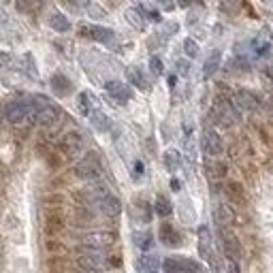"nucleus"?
<instances>
[{
  "label": "nucleus",
  "mask_w": 273,
  "mask_h": 273,
  "mask_svg": "<svg viewBox=\"0 0 273 273\" xmlns=\"http://www.w3.org/2000/svg\"><path fill=\"white\" fill-rule=\"evenodd\" d=\"M239 118L237 113V105L235 103H228V100H215L213 109H211V120L213 124H222V126H233Z\"/></svg>",
  "instance_id": "obj_1"
},
{
  "label": "nucleus",
  "mask_w": 273,
  "mask_h": 273,
  "mask_svg": "<svg viewBox=\"0 0 273 273\" xmlns=\"http://www.w3.org/2000/svg\"><path fill=\"white\" fill-rule=\"evenodd\" d=\"M79 265L85 271H98L107 267V256L103 254L100 248L85 246V250H79Z\"/></svg>",
  "instance_id": "obj_2"
},
{
  "label": "nucleus",
  "mask_w": 273,
  "mask_h": 273,
  "mask_svg": "<svg viewBox=\"0 0 273 273\" xmlns=\"http://www.w3.org/2000/svg\"><path fill=\"white\" fill-rule=\"evenodd\" d=\"M32 109H34V100L32 103H28V100H11L5 107V116L11 124H22L32 116Z\"/></svg>",
  "instance_id": "obj_3"
},
{
  "label": "nucleus",
  "mask_w": 273,
  "mask_h": 273,
  "mask_svg": "<svg viewBox=\"0 0 273 273\" xmlns=\"http://www.w3.org/2000/svg\"><path fill=\"white\" fill-rule=\"evenodd\" d=\"M75 175L81 177V179H85V181H94V179L100 177V165H98L96 156H94L92 152H90L88 156H85L83 160L77 162V167H75Z\"/></svg>",
  "instance_id": "obj_4"
},
{
  "label": "nucleus",
  "mask_w": 273,
  "mask_h": 273,
  "mask_svg": "<svg viewBox=\"0 0 273 273\" xmlns=\"http://www.w3.org/2000/svg\"><path fill=\"white\" fill-rule=\"evenodd\" d=\"M220 243H222V252L228 261H239L241 256V243L237 239V235L228 228H220Z\"/></svg>",
  "instance_id": "obj_5"
},
{
  "label": "nucleus",
  "mask_w": 273,
  "mask_h": 273,
  "mask_svg": "<svg viewBox=\"0 0 273 273\" xmlns=\"http://www.w3.org/2000/svg\"><path fill=\"white\" fill-rule=\"evenodd\" d=\"M58 118H60L58 107H53L49 103H34L32 116H30L32 122H37V124H53Z\"/></svg>",
  "instance_id": "obj_6"
},
{
  "label": "nucleus",
  "mask_w": 273,
  "mask_h": 273,
  "mask_svg": "<svg viewBox=\"0 0 273 273\" xmlns=\"http://www.w3.org/2000/svg\"><path fill=\"white\" fill-rule=\"evenodd\" d=\"M60 152L64 154V156H68V158H75V156H79L81 152H83V139H81V135H77V133H68V135H64L62 139H60Z\"/></svg>",
  "instance_id": "obj_7"
},
{
  "label": "nucleus",
  "mask_w": 273,
  "mask_h": 273,
  "mask_svg": "<svg viewBox=\"0 0 273 273\" xmlns=\"http://www.w3.org/2000/svg\"><path fill=\"white\" fill-rule=\"evenodd\" d=\"M213 222L218 228H228L235 224V209L226 203H218L213 207Z\"/></svg>",
  "instance_id": "obj_8"
},
{
  "label": "nucleus",
  "mask_w": 273,
  "mask_h": 273,
  "mask_svg": "<svg viewBox=\"0 0 273 273\" xmlns=\"http://www.w3.org/2000/svg\"><path fill=\"white\" fill-rule=\"evenodd\" d=\"M83 243L85 246H92V248H109L116 243V235L109 233V231H96V233H85L83 235Z\"/></svg>",
  "instance_id": "obj_9"
},
{
  "label": "nucleus",
  "mask_w": 273,
  "mask_h": 273,
  "mask_svg": "<svg viewBox=\"0 0 273 273\" xmlns=\"http://www.w3.org/2000/svg\"><path fill=\"white\" fill-rule=\"evenodd\" d=\"M203 150L205 154L209 156H220L222 150H224V143H222V137L213 131V128H207V131L203 133Z\"/></svg>",
  "instance_id": "obj_10"
},
{
  "label": "nucleus",
  "mask_w": 273,
  "mask_h": 273,
  "mask_svg": "<svg viewBox=\"0 0 273 273\" xmlns=\"http://www.w3.org/2000/svg\"><path fill=\"white\" fill-rule=\"evenodd\" d=\"M233 103L237 105L239 111H256L258 107H261V100L256 98V94H252V92H248V90H239V92H235Z\"/></svg>",
  "instance_id": "obj_11"
},
{
  "label": "nucleus",
  "mask_w": 273,
  "mask_h": 273,
  "mask_svg": "<svg viewBox=\"0 0 273 273\" xmlns=\"http://www.w3.org/2000/svg\"><path fill=\"white\" fill-rule=\"evenodd\" d=\"M162 269L169 273H177V271H201V265L194 261H188V258H167L162 263Z\"/></svg>",
  "instance_id": "obj_12"
},
{
  "label": "nucleus",
  "mask_w": 273,
  "mask_h": 273,
  "mask_svg": "<svg viewBox=\"0 0 273 273\" xmlns=\"http://www.w3.org/2000/svg\"><path fill=\"white\" fill-rule=\"evenodd\" d=\"M79 34L94 39L98 43H111L113 41V30H109V28H100V26H81Z\"/></svg>",
  "instance_id": "obj_13"
},
{
  "label": "nucleus",
  "mask_w": 273,
  "mask_h": 273,
  "mask_svg": "<svg viewBox=\"0 0 273 273\" xmlns=\"http://www.w3.org/2000/svg\"><path fill=\"white\" fill-rule=\"evenodd\" d=\"M98 209L103 211V215H107V218H118L120 211H122V205H120V201L113 196V194H103L98 198Z\"/></svg>",
  "instance_id": "obj_14"
},
{
  "label": "nucleus",
  "mask_w": 273,
  "mask_h": 273,
  "mask_svg": "<svg viewBox=\"0 0 273 273\" xmlns=\"http://www.w3.org/2000/svg\"><path fill=\"white\" fill-rule=\"evenodd\" d=\"M107 92L116 98V100H120V103H126V100H131V96H133V92H131V88H128L126 83H122V81H107Z\"/></svg>",
  "instance_id": "obj_15"
},
{
  "label": "nucleus",
  "mask_w": 273,
  "mask_h": 273,
  "mask_svg": "<svg viewBox=\"0 0 273 273\" xmlns=\"http://www.w3.org/2000/svg\"><path fill=\"white\" fill-rule=\"evenodd\" d=\"M126 77H128V81H131L133 85H137V88H141V90H150V83H148L145 75H143V70H141L139 66L126 68Z\"/></svg>",
  "instance_id": "obj_16"
},
{
  "label": "nucleus",
  "mask_w": 273,
  "mask_h": 273,
  "mask_svg": "<svg viewBox=\"0 0 273 273\" xmlns=\"http://www.w3.org/2000/svg\"><path fill=\"white\" fill-rule=\"evenodd\" d=\"M160 239H162V243L165 246H169V248H177L179 246V235H177V231L171 224H162L160 226Z\"/></svg>",
  "instance_id": "obj_17"
},
{
  "label": "nucleus",
  "mask_w": 273,
  "mask_h": 273,
  "mask_svg": "<svg viewBox=\"0 0 273 273\" xmlns=\"http://www.w3.org/2000/svg\"><path fill=\"white\" fill-rule=\"evenodd\" d=\"M220 62H222V53L220 49H213L209 56H207V60H205V66H203V77H211L215 70L220 68Z\"/></svg>",
  "instance_id": "obj_18"
},
{
  "label": "nucleus",
  "mask_w": 273,
  "mask_h": 273,
  "mask_svg": "<svg viewBox=\"0 0 273 273\" xmlns=\"http://www.w3.org/2000/svg\"><path fill=\"white\" fill-rule=\"evenodd\" d=\"M158 267H162V265H160V261H158L156 254H143V256H139V261H137V269L139 271H156Z\"/></svg>",
  "instance_id": "obj_19"
},
{
  "label": "nucleus",
  "mask_w": 273,
  "mask_h": 273,
  "mask_svg": "<svg viewBox=\"0 0 273 273\" xmlns=\"http://www.w3.org/2000/svg\"><path fill=\"white\" fill-rule=\"evenodd\" d=\"M51 88L58 96H66L70 92V81L64 75H53L51 77Z\"/></svg>",
  "instance_id": "obj_20"
},
{
  "label": "nucleus",
  "mask_w": 273,
  "mask_h": 273,
  "mask_svg": "<svg viewBox=\"0 0 273 273\" xmlns=\"http://www.w3.org/2000/svg\"><path fill=\"white\" fill-rule=\"evenodd\" d=\"M49 26L53 28L56 32H68L70 22H68V17L62 15V13H51V15H49Z\"/></svg>",
  "instance_id": "obj_21"
},
{
  "label": "nucleus",
  "mask_w": 273,
  "mask_h": 273,
  "mask_svg": "<svg viewBox=\"0 0 273 273\" xmlns=\"http://www.w3.org/2000/svg\"><path fill=\"white\" fill-rule=\"evenodd\" d=\"M154 211H156L158 215H160V218H167V215H171V203H169V201H167L162 194L156 198V203H154Z\"/></svg>",
  "instance_id": "obj_22"
},
{
  "label": "nucleus",
  "mask_w": 273,
  "mask_h": 273,
  "mask_svg": "<svg viewBox=\"0 0 273 273\" xmlns=\"http://www.w3.org/2000/svg\"><path fill=\"white\" fill-rule=\"evenodd\" d=\"M141 9H128L126 11V17H128V22H131L135 28H139V30H143L145 28V22H143V17H141Z\"/></svg>",
  "instance_id": "obj_23"
},
{
  "label": "nucleus",
  "mask_w": 273,
  "mask_h": 273,
  "mask_svg": "<svg viewBox=\"0 0 273 273\" xmlns=\"http://www.w3.org/2000/svg\"><path fill=\"white\" fill-rule=\"evenodd\" d=\"M165 167L169 171H177L179 169V152L177 150H169L165 154Z\"/></svg>",
  "instance_id": "obj_24"
},
{
  "label": "nucleus",
  "mask_w": 273,
  "mask_h": 273,
  "mask_svg": "<svg viewBox=\"0 0 273 273\" xmlns=\"http://www.w3.org/2000/svg\"><path fill=\"white\" fill-rule=\"evenodd\" d=\"M92 124H94L96 131H107V128H109L107 116H105V113H100V111H94L92 113Z\"/></svg>",
  "instance_id": "obj_25"
},
{
  "label": "nucleus",
  "mask_w": 273,
  "mask_h": 273,
  "mask_svg": "<svg viewBox=\"0 0 273 273\" xmlns=\"http://www.w3.org/2000/svg\"><path fill=\"white\" fill-rule=\"evenodd\" d=\"M133 239H135V246L141 248V250H148L152 246V235L150 233H135Z\"/></svg>",
  "instance_id": "obj_26"
},
{
  "label": "nucleus",
  "mask_w": 273,
  "mask_h": 273,
  "mask_svg": "<svg viewBox=\"0 0 273 273\" xmlns=\"http://www.w3.org/2000/svg\"><path fill=\"white\" fill-rule=\"evenodd\" d=\"M135 211H139V220H141V222H150L152 207H150L148 203H143V201H141V203H137V205H135Z\"/></svg>",
  "instance_id": "obj_27"
},
{
  "label": "nucleus",
  "mask_w": 273,
  "mask_h": 273,
  "mask_svg": "<svg viewBox=\"0 0 273 273\" xmlns=\"http://www.w3.org/2000/svg\"><path fill=\"white\" fill-rule=\"evenodd\" d=\"M39 7V0H17V9L22 13H30Z\"/></svg>",
  "instance_id": "obj_28"
},
{
  "label": "nucleus",
  "mask_w": 273,
  "mask_h": 273,
  "mask_svg": "<svg viewBox=\"0 0 273 273\" xmlns=\"http://www.w3.org/2000/svg\"><path fill=\"white\" fill-rule=\"evenodd\" d=\"M184 49H186V56H190V58H196L198 45H196L192 39H186V41H184Z\"/></svg>",
  "instance_id": "obj_29"
},
{
  "label": "nucleus",
  "mask_w": 273,
  "mask_h": 273,
  "mask_svg": "<svg viewBox=\"0 0 273 273\" xmlns=\"http://www.w3.org/2000/svg\"><path fill=\"white\" fill-rule=\"evenodd\" d=\"M88 100H90V96L85 94V92H81V94L77 96V105H79V111L83 113V116H85V113L90 111V105H88Z\"/></svg>",
  "instance_id": "obj_30"
},
{
  "label": "nucleus",
  "mask_w": 273,
  "mask_h": 273,
  "mask_svg": "<svg viewBox=\"0 0 273 273\" xmlns=\"http://www.w3.org/2000/svg\"><path fill=\"white\" fill-rule=\"evenodd\" d=\"M150 70L154 75H162V70H165V66H162V62L158 60V58H152L150 60Z\"/></svg>",
  "instance_id": "obj_31"
},
{
  "label": "nucleus",
  "mask_w": 273,
  "mask_h": 273,
  "mask_svg": "<svg viewBox=\"0 0 273 273\" xmlns=\"http://www.w3.org/2000/svg\"><path fill=\"white\" fill-rule=\"evenodd\" d=\"M141 175H143V162H141V160H137V162H135V171H133V177H135V179H139Z\"/></svg>",
  "instance_id": "obj_32"
},
{
  "label": "nucleus",
  "mask_w": 273,
  "mask_h": 273,
  "mask_svg": "<svg viewBox=\"0 0 273 273\" xmlns=\"http://www.w3.org/2000/svg\"><path fill=\"white\" fill-rule=\"evenodd\" d=\"M237 188H239L237 184H231V186H228V194H233V196L239 201V198H241V190H237Z\"/></svg>",
  "instance_id": "obj_33"
},
{
  "label": "nucleus",
  "mask_w": 273,
  "mask_h": 273,
  "mask_svg": "<svg viewBox=\"0 0 273 273\" xmlns=\"http://www.w3.org/2000/svg\"><path fill=\"white\" fill-rule=\"evenodd\" d=\"M143 13H145V11H143ZM145 15H148V20H154V22H160V13H156V11H148V13H145Z\"/></svg>",
  "instance_id": "obj_34"
},
{
  "label": "nucleus",
  "mask_w": 273,
  "mask_h": 273,
  "mask_svg": "<svg viewBox=\"0 0 273 273\" xmlns=\"http://www.w3.org/2000/svg\"><path fill=\"white\" fill-rule=\"evenodd\" d=\"M162 9H173V0H156Z\"/></svg>",
  "instance_id": "obj_35"
},
{
  "label": "nucleus",
  "mask_w": 273,
  "mask_h": 273,
  "mask_svg": "<svg viewBox=\"0 0 273 273\" xmlns=\"http://www.w3.org/2000/svg\"><path fill=\"white\" fill-rule=\"evenodd\" d=\"M177 68H179V75L188 73V66H186V62H177Z\"/></svg>",
  "instance_id": "obj_36"
},
{
  "label": "nucleus",
  "mask_w": 273,
  "mask_h": 273,
  "mask_svg": "<svg viewBox=\"0 0 273 273\" xmlns=\"http://www.w3.org/2000/svg\"><path fill=\"white\" fill-rule=\"evenodd\" d=\"M177 5L179 7H188V5H192V0H177Z\"/></svg>",
  "instance_id": "obj_37"
},
{
  "label": "nucleus",
  "mask_w": 273,
  "mask_h": 273,
  "mask_svg": "<svg viewBox=\"0 0 273 273\" xmlns=\"http://www.w3.org/2000/svg\"><path fill=\"white\" fill-rule=\"evenodd\" d=\"M9 60H11L9 53H3V64H5V66H9Z\"/></svg>",
  "instance_id": "obj_38"
},
{
  "label": "nucleus",
  "mask_w": 273,
  "mask_h": 273,
  "mask_svg": "<svg viewBox=\"0 0 273 273\" xmlns=\"http://www.w3.org/2000/svg\"><path fill=\"white\" fill-rule=\"evenodd\" d=\"M171 186H173V190H175V192L179 190V181H177V179H173V181H171Z\"/></svg>",
  "instance_id": "obj_39"
},
{
  "label": "nucleus",
  "mask_w": 273,
  "mask_h": 273,
  "mask_svg": "<svg viewBox=\"0 0 273 273\" xmlns=\"http://www.w3.org/2000/svg\"><path fill=\"white\" fill-rule=\"evenodd\" d=\"M269 116H271V118H273V98H271V100H269Z\"/></svg>",
  "instance_id": "obj_40"
},
{
  "label": "nucleus",
  "mask_w": 273,
  "mask_h": 273,
  "mask_svg": "<svg viewBox=\"0 0 273 273\" xmlns=\"http://www.w3.org/2000/svg\"><path fill=\"white\" fill-rule=\"evenodd\" d=\"M169 85H171V88L175 85V75H171V77H169Z\"/></svg>",
  "instance_id": "obj_41"
}]
</instances>
